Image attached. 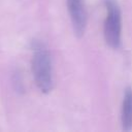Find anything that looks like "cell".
Listing matches in <instances>:
<instances>
[{"mask_svg": "<svg viewBox=\"0 0 132 132\" xmlns=\"http://www.w3.org/2000/svg\"><path fill=\"white\" fill-rule=\"evenodd\" d=\"M74 34L81 37L87 27V10L85 0H66Z\"/></svg>", "mask_w": 132, "mask_h": 132, "instance_id": "obj_3", "label": "cell"}, {"mask_svg": "<svg viewBox=\"0 0 132 132\" xmlns=\"http://www.w3.org/2000/svg\"><path fill=\"white\" fill-rule=\"evenodd\" d=\"M32 48V73L37 88L43 94H48L54 87L53 62L51 53L44 42L34 39Z\"/></svg>", "mask_w": 132, "mask_h": 132, "instance_id": "obj_1", "label": "cell"}, {"mask_svg": "<svg viewBox=\"0 0 132 132\" xmlns=\"http://www.w3.org/2000/svg\"><path fill=\"white\" fill-rule=\"evenodd\" d=\"M106 16L104 21L103 34L106 44L117 50L122 41V13L117 0H104Z\"/></svg>", "mask_w": 132, "mask_h": 132, "instance_id": "obj_2", "label": "cell"}, {"mask_svg": "<svg viewBox=\"0 0 132 132\" xmlns=\"http://www.w3.org/2000/svg\"><path fill=\"white\" fill-rule=\"evenodd\" d=\"M121 124L124 131L132 130V88L128 87L125 90L122 109H121Z\"/></svg>", "mask_w": 132, "mask_h": 132, "instance_id": "obj_4", "label": "cell"}, {"mask_svg": "<svg viewBox=\"0 0 132 132\" xmlns=\"http://www.w3.org/2000/svg\"><path fill=\"white\" fill-rule=\"evenodd\" d=\"M11 81H12V87H13V89H14V91H15L16 93H19V94L24 93L25 87H24L23 78H22L21 72H20L18 69H15V70L12 72Z\"/></svg>", "mask_w": 132, "mask_h": 132, "instance_id": "obj_5", "label": "cell"}]
</instances>
